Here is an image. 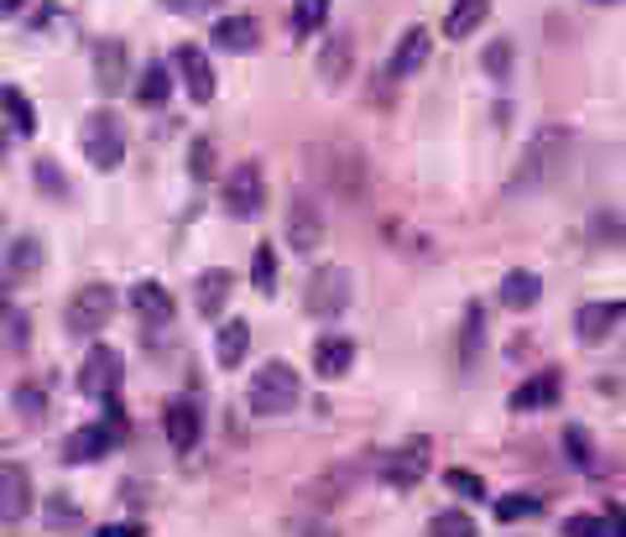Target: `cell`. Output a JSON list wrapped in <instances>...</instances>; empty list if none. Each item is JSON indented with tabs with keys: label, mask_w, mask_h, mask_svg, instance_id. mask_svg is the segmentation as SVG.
I'll return each mask as SVG.
<instances>
[{
	"label": "cell",
	"mask_w": 626,
	"mask_h": 537,
	"mask_svg": "<svg viewBox=\"0 0 626 537\" xmlns=\"http://www.w3.org/2000/svg\"><path fill=\"white\" fill-rule=\"evenodd\" d=\"M569 152H575V131L569 126H538L528 141H522V152H517V167H511V178H506V193H538V188H549L564 172L569 163Z\"/></svg>",
	"instance_id": "1"
},
{
	"label": "cell",
	"mask_w": 626,
	"mask_h": 537,
	"mask_svg": "<svg viewBox=\"0 0 626 537\" xmlns=\"http://www.w3.org/2000/svg\"><path fill=\"white\" fill-rule=\"evenodd\" d=\"M298 397H303V381H298L288 360H266L262 371L251 375V392H245L256 418H282V413L298 407Z\"/></svg>",
	"instance_id": "2"
},
{
	"label": "cell",
	"mask_w": 626,
	"mask_h": 537,
	"mask_svg": "<svg viewBox=\"0 0 626 537\" xmlns=\"http://www.w3.org/2000/svg\"><path fill=\"white\" fill-rule=\"evenodd\" d=\"M79 146H84V157H89L99 172L121 167V157H125V126H121V116H110V110H89V116H84V126H79Z\"/></svg>",
	"instance_id": "3"
},
{
	"label": "cell",
	"mask_w": 626,
	"mask_h": 537,
	"mask_svg": "<svg viewBox=\"0 0 626 537\" xmlns=\"http://www.w3.org/2000/svg\"><path fill=\"white\" fill-rule=\"evenodd\" d=\"M110 313H116V287H105V282H89V287H79L63 308V329L79 334V339H89L99 329L110 324Z\"/></svg>",
	"instance_id": "4"
},
{
	"label": "cell",
	"mask_w": 626,
	"mask_h": 537,
	"mask_svg": "<svg viewBox=\"0 0 626 537\" xmlns=\"http://www.w3.org/2000/svg\"><path fill=\"white\" fill-rule=\"evenodd\" d=\"M350 298H356V277L345 272V266H318L309 277V298H303V308H309L313 319H339L345 308H350Z\"/></svg>",
	"instance_id": "5"
},
{
	"label": "cell",
	"mask_w": 626,
	"mask_h": 537,
	"mask_svg": "<svg viewBox=\"0 0 626 537\" xmlns=\"http://www.w3.org/2000/svg\"><path fill=\"white\" fill-rule=\"evenodd\" d=\"M225 210L236 219H256L266 210V178H262V163H236L230 178H225Z\"/></svg>",
	"instance_id": "6"
},
{
	"label": "cell",
	"mask_w": 626,
	"mask_h": 537,
	"mask_svg": "<svg viewBox=\"0 0 626 537\" xmlns=\"http://www.w3.org/2000/svg\"><path fill=\"white\" fill-rule=\"evenodd\" d=\"M429 469H434V444H429V439H408L402 449H392L382 460V480L397 486V491H412Z\"/></svg>",
	"instance_id": "7"
},
{
	"label": "cell",
	"mask_w": 626,
	"mask_h": 537,
	"mask_svg": "<svg viewBox=\"0 0 626 537\" xmlns=\"http://www.w3.org/2000/svg\"><path fill=\"white\" fill-rule=\"evenodd\" d=\"M121 350H110V345H95V350L84 355V366H79V392L84 397H95V402H105V397H116L121 392Z\"/></svg>",
	"instance_id": "8"
},
{
	"label": "cell",
	"mask_w": 626,
	"mask_h": 537,
	"mask_svg": "<svg viewBox=\"0 0 626 537\" xmlns=\"http://www.w3.org/2000/svg\"><path fill=\"white\" fill-rule=\"evenodd\" d=\"M121 439H125V433H121V428H110V422L73 428L69 439H63V465H95V460H105V454L121 444Z\"/></svg>",
	"instance_id": "9"
},
{
	"label": "cell",
	"mask_w": 626,
	"mask_h": 537,
	"mask_svg": "<svg viewBox=\"0 0 626 537\" xmlns=\"http://www.w3.org/2000/svg\"><path fill=\"white\" fill-rule=\"evenodd\" d=\"M172 69H178V79H183L189 99H198V105H209V99H215V69H209L204 47L183 43L178 52H172Z\"/></svg>",
	"instance_id": "10"
},
{
	"label": "cell",
	"mask_w": 626,
	"mask_h": 537,
	"mask_svg": "<svg viewBox=\"0 0 626 537\" xmlns=\"http://www.w3.org/2000/svg\"><path fill=\"white\" fill-rule=\"evenodd\" d=\"M288 246L292 251H303V256H313L318 246H324V214H318V204L313 199H292V210H288Z\"/></svg>",
	"instance_id": "11"
},
{
	"label": "cell",
	"mask_w": 626,
	"mask_h": 537,
	"mask_svg": "<svg viewBox=\"0 0 626 537\" xmlns=\"http://www.w3.org/2000/svg\"><path fill=\"white\" fill-rule=\"evenodd\" d=\"M350 366H356V339H350V334H318V339H313V375L339 381Z\"/></svg>",
	"instance_id": "12"
},
{
	"label": "cell",
	"mask_w": 626,
	"mask_h": 537,
	"mask_svg": "<svg viewBox=\"0 0 626 537\" xmlns=\"http://www.w3.org/2000/svg\"><path fill=\"white\" fill-rule=\"evenodd\" d=\"M429 52H434V32H429V26H408L397 52H392V63H386V73H392V79H412V73L429 63Z\"/></svg>",
	"instance_id": "13"
},
{
	"label": "cell",
	"mask_w": 626,
	"mask_h": 537,
	"mask_svg": "<svg viewBox=\"0 0 626 537\" xmlns=\"http://www.w3.org/2000/svg\"><path fill=\"white\" fill-rule=\"evenodd\" d=\"M230 293H236V277H230L225 266H209V272L193 277V308H198L204 319H219L225 303H230Z\"/></svg>",
	"instance_id": "14"
},
{
	"label": "cell",
	"mask_w": 626,
	"mask_h": 537,
	"mask_svg": "<svg viewBox=\"0 0 626 537\" xmlns=\"http://www.w3.org/2000/svg\"><path fill=\"white\" fill-rule=\"evenodd\" d=\"M564 397V375L558 371H538L528 375L517 392H511V413H543V407H554Z\"/></svg>",
	"instance_id": "15"
},
{
	"label": "cell",
	"mask_w": 626,
	"mask_h": 537,
	"mask_svg": "<svg viewBox=\"0 0 626 537\" xmlns=\"http://www.w3.org/2000/svg\"><path fill=\"white\" fill-rule=\"evenodd\" d=\"M32 512V475L26 465H0V522H22Z\"/></svg>",
	"instance_id": "16"
},
{
	"label": "cell",
	"mask_w": 626,
	"mask_h": 537,
	"mask_svg": "<svg viewBox=\"0 0 626 537\" xmlns=\"http://www.w3.org/2000/svg\"><path fill=\"white\" fill-rule=\"evenodd\" d=\"M350 73H356V37L339 32V37H329V43L318 47V79L324 84H345Z\"/></svg>",
	"instance_id": "17"
},
{
	"label": "cell",
	"mask_w": 626,
	"mask_h": 537,
	"mask_svg": "<svg viewBox=\"0 0 626 537\" xmlns=\"http://www.w3.org/2000/svg\"><path fill=\"white\" fill-rule=\"evenodd\" d=\"M356 480H361V469L350 465V460H339V465H329L324 475H318V480H313L309 501H313V506H324V512H329V506H339V501L350 496V486H356Z\"/></svg>",
	"instance_id": "18"
},
{
	"label": "cell",
	"mask_w": 626,
	"mask_h": 537,
	"mask_svg": "<svg viewBox=\"0 0 626 537\" xmlns=\"http://www.w3.org/2000/svg\"><path fill=\"white\" fill-rule=\"evenodd\" d=\"M131 308H136V319L152 329L172 324V293L162 282H136V287H131Z\"/></svg>",
	"instance_id": "19"
},
{
	"label": "cell",
	"mask_w": 626,
	"mask_h": 537,
	"mask_svg": "<svg viewBox=\"0 0 626 537\" xmlns=\"http://www.w3.org/2000/svg\"><path fill=\"white\" fill-rule=\"evenodd\" d=\"M168 444L178 454H193L198 449V433H204V422H198V407L193 402H168Z\"/></svg>",
	"instance_id": "20"
},
{
	"label": "cell",
	"mask_w": 626,
	"mask_h": 537,
	"mask_svg": "<svg viewBox=\"0 0 626 537\" xmlns=\"http://www.w3.org/2000/svg\"><path fill=\"white\" fill-rule=\"evenodd\" d=\"M616 324H622V303H585L575 313V334L585 339V345H601Z\"/></svg>",
	"instance_id": "21"
},
{
	"label": "cell",
	"mask_w": 626,
	"mask_h": 537,
	"mask_svg": "<svg viewBox=\"0 0 626 537\" xmlns=\"http://www.w3.org/2000/svg\"><path fill=\"white\" fill-rule=\"evenodd\" d=\"M95 79L105 94H121L125 90V43H116V37H105V43L95 47Z\"/></svg>",
	"instance_id": "22"
},
{
	"label": "cell",
	"mask_w": 626,
	"mask_h": 537,
	"mask_svg": "<svg viewBox=\"0 0 626 537\" xmlns=\"http://www.w3.org/2000/svg\"><path fill=\"white\" fill-rule=\"evenodd\" d=\"M209 43L225 47V52H251V47L262 43V26L251 22V16H219Z\"/></svg>",
	"instance_id": "23"
},
{
	"label": "cell",
	"mask_w": 626,
	"mask_h": 537,
	"mask_svg": "<svg viewBox=\"0 0 626 537\" xmlns=\"http://www.w3.org/2000/svg\"><path fill=\"white\" fill-rule=\"evenodd\" d=\"M491 16V0H455L449 5V16H444V37H470V32H481V22Z\"/></svg>",
	"instance_id": "24"
},
{
	"label": "cell",
	"mask_w": 626,
	"mask_h": 537,
	"mask_svg": "<svg viewBox=\"0 0 626 537\" xmlns=\"http://www.w3.org/2000/svg\"><path fill=\"white\" fill-rule=\"evenodd\" d=\"M245 350H251V324H245V319H230L215 339V360L230 371V366H241L245 360Z\"/></svg>",
	"instance_id": "25"
},
{
	"label": "cell",
	"mask_w": 626,
	"mask_h": 537,
	"mask_svg": "<svg viewBox=\"0 0 626 537\" xmlns=\"http://www.w3.org/2000/svg\"><path fill=\"white\" fill-rule=\"evenodd\" d=\"M0 110H5V126H11V131H22V136L37 131V105H32L16 84H5V90H0Z\"/></svg>",
	"instance_id": "26"
},
{
	"label": "cell",
	"mask_w": 626,
	"mask_h": 537,
	"mask_svg": "<svg viewBox=\"0 0 626 537\" xmlns=\"http://www.w3.org/2000/svg\"><path fill=\"white\" fill-rule=\"evenodd\" d=\"M136 99H142L146 110L168 105V99H172V73H168V63H146L142 79H136Z\"/></svg>",
	"instance_id": "27"
},
{
	"label": "cell",
	"mask_w": 626,
	"mask_h": 537,
	"mask_svg": "<svg viewBox=\"0 0 626 537\" xmlns=\"http://www.w3.org/2000/svg\"><path fill=\"white\" fill-rule=\"evenodd\" d=\"M481 345H485V308L470 303V308H465V329H459V366H465V371L475 366Z\"/></svg>",
	"instance_id": "28"
},
{
	"label": "cell",
	"mask_w": 626,
	"mask_h": 537,
	"mask_svg": "<svg viewBox=\"0 0 626 537\" xmlns=\"http://www.w3.org/2000/svg\"><path fill=\"white\" fill-rule=\"evenodd\" d=\"M538 298H543L538 272H506V282H502V303L506 308H532Z\"/></svg>",
	"instance_id": "29"
},
{
	"label": "cell",
	"mask_w": 626,
	"mask_h": 537,
	"mask_svg": "<svg viewBox=\"0 0 626 537\" xmlns=\"http://www.w3.org/2000/svg\"><path fill=\"white\" fill-rule=\"evenodd\" d=\"M329 22V0H292V37H313Z\"/></svg>",
	"instance_id": "30"
},
{
	"label": "cell",
	"mask_w": 626,
	"mask_h": 537,
	"mask_svg": "<svg viewBox=\"0 0 626 537\" xmlns=\"http://www.w3.org/2000/svg\"><path fill=\"white\" fill-rule=\"evenodd\" d=\"M429 537H475V516L470 512H438L429 522Z\"/></svg>",
	"instance_id": "31"
},
{
	"label": "cell",
	"mask_w": 626,
	"mask_h": 537,
	"mask_svg": "<svg viewBox=\"0 0 626 537\" xmlns=\"http://www.w3.org/2000/svg\"><path fill=\"white\" fill-rule=\"evenodd\" d=\"M251 287H256V293H272V287H277V251H272V246H256V256H251Z\"/></svg>",
	"instance_id": "32"
},
{
	"label": "cell",
	"mask_w": 626,
	"mask_h": 537,
	"mask_svg": "<svg viewBox=\"0 0 626 537\" xmlns=\"http://www.w3.org/2000/svg\"><path fill=\"white\" fill-rule=\"evenodd\" d=\"M538 512H543V501L528 491H511L496 501V516H502V522H522V516H538Z\"/></svg>",
	"instance_id": "33"
},
{
	"label": "cell",
	"mask_w": 626,
	"mask_h": 537,
	"mask_svg": "<svg viewBox=\"0 0 626 537\" xmlns=\"http://www.w3.org/2000/svg\"><path fill=\"white\" fill-rule=\"evenodd\" d=\"M5 266H11V272H37V266H43V246H37L32 235L16 240V246L5 251Z\"/></svg>",
	"instance_id": "34"
},
{
	"label": "cell",
	"mask_w": 626,
	"mask_h": 537,
	"mask_svg": "<svg viewBox=\"0 0 626 537\" xmlns=\"http://www.w3.org/2000/svg\"><path fill=\"white\" fill-rule=\"evenodd\" d=\"M444 486L465 501H485V480L481 475H470V469H444Z\"/></svg>",
	"instance_id": "35"
},
{
	"label": "cell",
	"mask_w": 626,
	"mask_h": 537,
	"mask_svg": "<svg viewBox=\"0 0 626 537\" xmlns=\"http://www.w3.org/2000/svg\"><path fill=\"white\" fill-rule=\"evenodd\" d=\"M189 172L193 178H198V183H209V178H215V141H193L189 146Z\"/></svg>",
	"instance_id": "36"
},
{
	"label": "cell",
	"mask_w": 626,
	"mask_h": 537,
	"mask_svg": "<svg viewBox=\"0 0 626 537\" xmlns=\"http://www.w3.org/2000/svg\"><path fill=\"white\" fill-rule=\"evenodd\" d=\"M564 449H569V460H575V469H595V454H590V439H585V428H564Z\"/></svg>",
	"instance_id": "37"
},
{
	"label": "cell",
	"mask_w": 626,
	"mask_h": 537,
	"mask_svg": "<svg viewBox=\"0 0 626 537\" xmlns=\"http://www.w3.org/2000/svg\"><path fill=\"white\" fill-rule=\"evenodd\" d=\"M564 537H611V522L605 516H564Z\"/></svg>",
	"instance_id": "38"
},
{
	"label": "cell",
	"mask_w": 626,
	"mask_h": 537,
	"mask_svg": "<svg viewBox=\"0 0 626 537\" xmlns=\"http://www.w3.org/2000/svg\"><path fill=\"white\" fill-rule=\"evenodd\" d=\"M481 63H485V73H491L496 84H506V73H511V43H506V37H502V43H491Z\"/></svg>",
	"instance_id": "39"
},
{
	"label": "cell",
	"mask_w": 626,
	"mask_h": 537,
	"mask_svg": "<svg viewBox=\"0 0 626 537\" xmlns=\"http://www.w3.org/2000/svg\"><path fill=\"white\" fill-rule=\"evenodd\" d=\"M219 0H162V11L172 16H204V11H215Z\"/></svg>",
	"instance_id": "40"
},
{
	"label": "cell",
	"mask_w": 626,
	"mask_h": 537,
	"mask_svg": "<svg viewBox=\"0 0 626 537\" xmlns=\"http://www.w3.org/2000/svg\"><path fill=\"white\" fill-rule=\"evenodd\" d=\"M37 183L48 188V193H69V183L58 178V167H52V163H37Z\"/></svg>",
	"instance_id": "41"
},
{
	"label": "cell",
	"mask_w": 626,
	"mask_h": 537,
	"mask_svg": "<svg viewBox=\"0 0 626 537\" xmlns=\"http://www.w3.org/2000/svg\"><path fill=\"white\" fill-rule=\"evenodd\" d=\"M99 537H146V533H142V522H105Z\"/></svg>",
	"instance_id": "42"
},
{
	"label": "cell",
	"mask_w": 626,
	"mask_h": 537,
	"mask_svg": "<svg viewBox=\"0 0 626 537\" xmlns=\"http://www.w3.org/2000/svg\"><path fill=\"white\" fill-rule=\"evenodd\" d=\"M69 496H52V506H48V516L52 522H79V506H63Z\"/></svg>",
	"instance_id": "43"
},
{
	"label": "cell",
	"mask_w": 626,
	"mask_h": 537,
	"mask_svg": "<svg viewBox=\"0 0 626 537\" xmlns=\"http://www.w3.org/2000/svg\"><path fill=\"white\" fill-rule=\"evenodd\" d=\"M16 407H22L26 418H37V413H43V397H37V392H16Z\"/></svg>",
	"instance_id": "44"
},
{
	"label": "cell",
	"mask_w": 626,
	"mask_h": 537,
	"mask_svg": "<svg viewBox=\"0 0 626 537\" xmlns=\"http://www.w3.org/2000/svg\"><path fill=\"white\" fill-rule=\"evenodd\" d=\"M26 313H11V345H26Z\"/></svg>",
	"instance_id": "45"
},
{
	"label": "cell",
	"mask_w": 626,
	"mask_h": 537,
	"mask_svg": "<svg viewBox=\"0 0 626 537\" xmlns=\"http://www.w3.org/2000/svg\"><path fill=\"white\" fill-rule=\"evenodd\" d=\"M605 522H611V537H626V512H616V506H611V512H605Z\"/></svg>",
	"instance_id": "46"
},
{
	"label": "cell",
	"mask_w": 626,
	"mask_h": 537,
	"mask_svg": "<svg viewBox=\"0 0 626 537\" xmlns=\"http://www.w3.org/2000/svg\"><path fill=\"white\" fill-rule=\"evenodd\" d=\"M26 0H0V16H11V11H22Z\"/></svg>",
	"instance_id": "47"
},
{
	"label": "cell",
	"mask_w": 626,
	"mask_h": 537,
	"mask_svg": "<svg viewBox=\"0 0 626 537\" xmlns=\"http://www.w3.org/2000/svg\"><path fill=\"white\" fill-rule=\"evenodd\" d=\"M0 319H11V298H5V287H0Z\"/></svg>",
	"instance_id": "48"
},
{
	"label": "cell",
	"mask_w": 626,
	"mask_h": 537,
	"mask_svg": "<svg viewBox=\"0 0 626 537\" xmlns=\"http://www.w3.org/2000/svg\"><path fill=\"white\" fill-rule=\"evenodd\" d=\"M5 136H11V126H5V120H0V157H5Z\"/></svg>",
	"instance_id": "49"
},
{
	"label": "cell",
	"mask_w": 626,
	"mask_h": 537,
	"mask_svg": "<svg viewBox=\"0 0 626 537\" xmlns=\"http://www.w3.org/2000/svg\"><path fill=\"white\" fill-rule=\"evenodd\" d=\"M309 537H339V533H335V527H313Z\"/></svg>",
	"instance_id": "50"
}]
</instances>
